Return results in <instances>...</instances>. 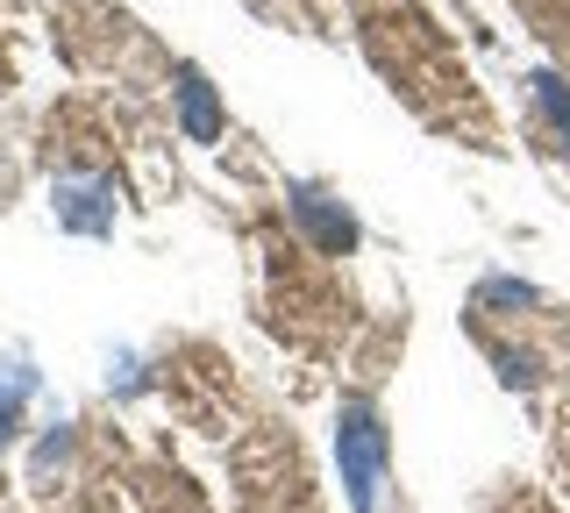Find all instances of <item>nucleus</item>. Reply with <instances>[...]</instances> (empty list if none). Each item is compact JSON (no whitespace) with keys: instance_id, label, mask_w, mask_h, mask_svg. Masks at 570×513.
Returning a JSON list of instances; mask_svg holds the SVG:
<instances>
[{"instance_id":"nucleus-8","label":"nucleus","mask_w":570,"mask_h":513,"mask_svg":"<svg viewBox=\"0 0 570 513\" xmlns=\"http://www.w3.org/2000/svg\"><path fill=\"white\" fill-rule=\"evenodd\" d=\"M499 378H507V385H521V393H528V385H534V357H528V349H499Z\"/></svg>"},{"instance_id":"nucleus-4","label":"nucleus","mask_w":570,"mask_h":513,"mask_svg":"<svg viewBox=\"0 0 570 513\" xmlns=\"http://www.w3.org/2000/svg\"><path fill=\"white\" fill-rule=\"evenodd\" d=\"M178 121H186L193 144H214V136H222V100H214L200 65H178Z\"/></svg>"},{"instance_id":"nucleus-3","label":"nucleus","mask_w":570,"mask_h":513,"mask_svg":"<svg viewBox=\"0 0 570 513\" xmlns=\"http://www.w3.org/2000/svg\"><path fill=\"white\" fill-rule=\"evenodd\" d=\"M293 215L314 228V243H321L328 257H343L350 243H356V215H350L343 200H328L321 186H293Z\"/></svg>"},{"instance_id":"nucleus-2","label":"nucleus","mask_w":570,"mask_h":513,"mask_svg":"<svg viewBox=\"0 0 570 513\" xmlns=\"http://www.w3.org/2000/svg\"><path fill=\"white\" fill-rule=\"evenodd\" d=\"M58 221L79 236H107L115 228V179H65L58 186Z\"/></svg>"},{"instance_id":"nucleus-7","label":"nucleus","mask_w":570,"mask_h":513,"mask_svg":"<svg viewBox=\"0 0 570 513\" xmlns=\"http://www.w3.org/2000/svg\"><path fill=\"white\" fill-rule=\"evenodd\" d=\"M14 428H22V378H0V450L14 442Z\"/></svg>"},{"instance_id":"nucleus-5","label":"nucleus","mask_w":570,"mask_h":513,"mask_svg":"<svg viewBox=\"0 0 570 513\" xmlns=\"http://www.w3.org/2000/svg\"><path fill=\"white\" fill-rule=\"evenodd\" d=\"M534 100H542V115H549V129H557V136H563V144H570V86H563L557 72H542V79H534Z\"/></svg>"},{"instance_id":"nucleus-1","label":"nucleus","mask_w":570,"mask_h":513,"mask_svg":"<svg viewBox=\"0 0 570 513\" xmlns=\"http://www.w3.org/2000/svg\"><path fill=\"white\" fill-rule=\"evenodd\" d=\"M335 456H343L350 506L371 513L379 485H385V428H379V406L371 399H343V414H335Z\"/></svg>"},{"instance_id":"nucleus-6","label":"nucleus","mask_w":570,"mask_h":513,"mask_svg":"<svg viewBox=\"0 0 570 513\" xmlns=\"http://www.w3.org/2000/svg\"><path fill=\"white\" fill-rule=\"evenodd\" d=\"M478 307H534V286H521V278H485V286H478Z\"/></svg>"}]
</instances>
